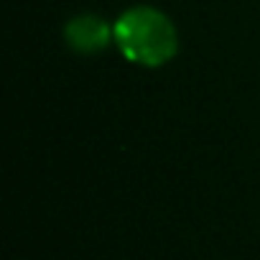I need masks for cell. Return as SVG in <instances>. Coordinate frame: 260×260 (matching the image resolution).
<instances>
[{"label": "cell", "instance_id": "obj_1", "mask_svg": "<svg viewBox=\"0 0 260 260\" xmlns=\"http://www.w3.org/2000/svg\"><path fill=\"white\" fill-rule=\"evenodd\" d=\"M112 31L122 56L141 67H161L179 51L174 23L169 21V16L148 6L125 11Z\"/></svg>", "mask_w": 260, "mask_h": 260}, {"label": "cell", "instance_id": "obj_2", "mask_svg": "<svg viewBox=\"0 0 260 260\" xmlns=\"http://www.w3.org/2000/svg\"><path fill=\"white\" fill-rule=\"evenodd\" d=\"M110 36H115V31H110V26L97 18V16H77L64 26V39L67 44L77 51V54H94L102 51L110 44Z\"/></svg>", "mask_w": 260, "mask_h": 260}]
</instances>
